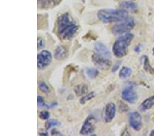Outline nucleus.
<instances>
[{
  "mask_svg": "<svg viewBox=\"0 0 154 136\" xmlns=\"http://www.w3.org/2000/svg\"><path fill=\"white\" fill-rule=\"evenodd\" d=\"M92 61L95 65L101 70H108L112 65V61L108 58L103 57L97 53H94L91 56Z\"/></svg>",
  "mask_w": 154,
  "mask_h": 136,
  "instance_id": "obj_7",
  "label": "nucleus"
},
{
  "mask_svg": "<svg viewBox=\"0 0 154 136\" xmlns=\"http://www.w3.org/2000/svg\"><path fill=\"white\" fill-rule=\"evenodd\" d=\"M57 105H58V103H57L56 102H53V103H49V104L46 103L45 107L47 109H52V108H54L55 107H56Z\"/></svg>",
  "mask_w": 154,
  "mask_h": 136,
  "instance_id": "obj_27",
  "label": "nucleus"
},
{
  "mask_svg": "<svg viewBox=\"0 0 154 136\" xmlns=\"http://www.w3.org/2000/svg\"><path fill=\"white\" fill-rule=\"evenodd\" d=\"M150 135L151 136H153L154 135V129H153L152 131H151V132L150 133Z\"/></svg>",
  "mask_w": 154,
  "mask_h": 136,
  "instance_id": "obj_32",
  "label": "nucleus"
},
{
  "mask_svg": "<svg viewBox=\"0 0 154 136\" xmlns=\"http://www.w3.org/2000/svg\"><path fill=\"white\" fill-rule=\"evenodd\" d=\"M99 71L97 69L90 68H86L85 69V74L88 77V79L91 80H93V79L96 78L99 75Z\"/></svg>",
  "mask_w": 154,
  "mask_h": 136,
  "instance_id": "obj_18",
  "label": "nucleus"
},
{
  "mask_svg": "<svg viewBox=\"0 0 154 136\" xmlns=\"http://www.w3.org/2000/svg\"><path fill=\"white\" fill-rule=\"evenodd\" d=\"M135 26L134 19L127 18L125 20L115 24L112 28V33L115 36H121L129 33Z\"/></svg>",
  "mask_w": 154,
  "mask_h": 136,
  "instance_id": "obj_4",
  "label": "nucleus"
},
{
  "mask_svg": "<svg viewBox=\"0 0 154 136\" xmlns=\"http://www.w3.org/2000/svg\"><path fill=\"white\" fill-rule=\"evenodd\" d=\"M37 104H38V107H45L46 103L45 102L44 98L41 96H38L37 97Z\"/></svg>",
  "mask_w": 154,
  "mask_h": 136,
  "instance_id": "obj_26",
  "label": "nucleus"
},
{
  "mask_svg": "<svg viewBox=\"0 0 154 136\" xmlns=\"http://www.w3.org/2000/svg\"><path fill=\"white\" fill-rule=\"evenodd\" d=\"M116 107L114 103H109L106 105L103 111V119L106 122H110L115 117Z\"/></svg>",
  "mask_w": 154,
  "mask_h": 136,
  "instance_id": "obj_10",
  "label": "nucleus"
},
{
  "mask_svg": "<svg viewBox=\"0 0 154 136\" xmlns=\"http://www.w3.org/2000/svg\"><path fill=\"white\" fill-rule=\"evenodd\" d=\"M97 17L104 24L121 22L128 18V12L122 9H102L98 11Z\"/></svg>",
  "mask_w": 154,
  "mask_h": 136,
  "instance_id": "obj_2",
  "label": "nucleus"
},
{
  "mask_svg": "<svg viewBox=\"0 0 154 136\" xmlns=\"http://www.w3.org/2000/svg\"><path fill=\"white\" fill-rule=\"evenodd\" d=\"M95 97V93L94 91H91L90 93H86V95L82 96L80 100H79V103H80L82 105H84V104L86 103L88 101L91 100V99H93Z\"/></svg>",
  "mask_w": 154,
  "mask_h": 136,
  "instance_id": "obj_20",
  "label": "nucleus"
},
{
  "mask_svg": "<svg viewBox=\"0 0 154 136\" xmlns=\"http://www.w3.org/2000/svg\"><path fill=\"white\" fill-rule=\"evenodd\" d=\"M134 39V34L127 33L121 35L116 39L112 46V52L115 56L118 58H122L128 53V47Z\"/></svg>",
  "mask_w": 154,
  "mask_h": 136,
  "instance_id": "obj_3",
  "label": "nucleus"
},
{
  "mask_svg": "<svg viewBox=\"0 0 154 136\" xmlns=\"http://www.w3.org/2000/svg\"><path fill=\"white\" fill-rule=\"evenodd\" d=\"M119 8L128 12H134L137 9V6L134 2H131L130 0H128V1L121 2L119 5Z\"/></svg>",
  "mask_w": 154,
  "mask_h": 136,
  "instance_id": "obj_14",
  "label": "nucleus"
},
{
  "mask_svg": "<svg viewBox=\"0 0 154 136\" xmlns=\"http://www.w3.org/2000/svg\"><path fill=\"white\" fill-rule=\"evenodd\" d=\"M74 92L78 97H82L88 92V87L86 84H79L74 87Z\"/></svg>",
  "mask_w": 154,
  "mask_h": 136,
  "instance_id": "obj_15",
  "label": "nucleus"
},
{
  "mask_svg": "<svg viewBox=\"0 0 154 136\" xmlns=\"http://www.w3.org/2000/svg\"><path fill=\"white\" fill-rule=\"evenodd\" d=\"M54 58L58 61H62L68 56V50L65 46H58L54 51Z\"/></svg>",
  "mask_w": 154,
  "mask_h": 136,
  "instance_id": "obj_13",
  "label": "nucleus"
},
{
  "mask_svg": "<svg viewBox=\"0 0 154 136\" xmlns=\"http://www.w3.org/2000/svg\"><path fill=\"white\" fill-rule=\"evenodd\" d=\"M119 109L120 111V112H126L129 110L128 106L125 105V103L123 102H119Z\"/></svg>",
  "mask_w": 154,
  "mask_h": 136,
  "instance_id": "obj_25",
  "label": "nucleus"
},
{
  "mask_svg": "<svg viewBox=\"0 0 154 136\" xmlns=\"http://www.w3.org/2000/svg\"><path fill=\"white\" fill-rule=\"evenodd\" d=\"M61 2L62 0H37V5L39 9L49 10L55 8Z\"/></svg>",
  "mask_w": 154,
  "mask_h": 136,
  "instance_id": "obj_11",
  "label": "nucleus"
},
{
  "mask_svg": "<svg viewBox=\"0 0 154 136\" xmlns=\"http://www.w3.org/2000/svg\"><path fill=\"white\" fill-rule=\"evenodd\" d=\"M38 88L42 92L45 93V94H49V93H50V89H49V86L47 85V83L45 82H44V81H41V82L39 83Z\"/></svg>",
  "mask_w": 154,
  "mask_h": 136,
  "instance_id": "obj_22",
  "label": "nucleus"
},
{
  "mask_svg": "<svg viewBox=\"0 0 154 136\" xmlns=\"http://www.w3.org/2000/svg\"><path fill=\"white\" fill-rule=\"evenodd\" d=\"M94 49L97 54L103 57L109 58L110 56V49L102 42H95L94 44Z\"/></svg>",
  "mask_w": 154,
  "mask_h": 136,
  "instance_id": "obj_12",
  "label": "nucleus"
},
{
  "mask_svg": "<svg viewBox=\"0 0 154 136\" xmlns=\"http://www.w3.org/2000/svg\"><path fill=\"white\" fill-rule=\"evenodd\" d=\"M120 65H121V62H117V63L114 65L112 69V72H115V71H116L119 70Z\"/></svg>",
  "mask_w": 154,
  "mask_h": 136,
  "instance_id": "obj_28",
  "label": "nucleus"
},
{
  "mask_svg": "<svg viewBox=\"0 0 154 136\" xmlns=\"http://www.w3.org/2000/svg\"><path fill=\"white\" fill-rule=\"evenodd\" d=\"M39 135H48V132H42V133H40Z\"/></svg>",
  "mask_w": 154,
  "mask_h": 136,
  "instance_id": "obj_31",
  "label": "nucleus"
},
{
  "mask_svg": "<svg viewBox=\"0 0 154 136\" xmlns=\"http://www.w3.org/2000/svg\"><path fill=\"white\" fill-rule=\"evenodd\" d=\"M154 106V96L145 99L141 103L140 106V110L142 111H146L152 108Z\"/></svg>",
  "mask_w": 154,
  "mask_h": 136,
  "instance_id": "obj_16",
  "label": "nucleus"
},
{
  "mask_svg": "<svg viewBox=\"0 0 154 136\" xmlns=\"http://www.w3.org/2000/svg\"><path fill=\"white\" fill-rule=\"evenodd\" d=\"M52 61V54L49 50L44 49L37 55V68L43 70L50 65Z\"/></svg>",
  "mask_w": 154,
  "mask_h": 136,
  "instance_id": "obj_5",
  "label": "nucleus"
},
{
  "mask_svg": "<svg viewBox=\"0 0 154 136\" xmlns=\"http://www.w3.org/2000/svg\"><path fill=\"white\" fill-rule=\"evenodd\" d=\"M45 41L41 38V37H38V39H37V47H38V50L43 49L45 48Z\"/></svg>",
  "mask_w": 154,
  "mask_h": 136,
  "instance_id": "obj_24",
  "label": "nucleus"
},
{
  "mask_svg": "<svg viewBox=\"0 0 154 136\" xmlns=\"http://www.w3.org/2000/svg\"><path fill=\"white\" fill-rule=\"evenodd\" d=\"M39 118L43 120H48L50 118V114L48 111H42L39 113Z\"/></svg>",
  "mask_w": 154,
  "mask_h": 136,
  "instance_id": "obj_23",
  "label": "nucleus"
},
{
  "mask_svg": "<svg viewBox=\"0 0 154 136\" xmlns=\"http://www.w3.org/2000/svg\"><path fill=\"white\" fill-rule=\"evenodd\" d=\"M129 122H130V127L136 131H138L142 128V116L138 111H134L130 113L129 116Z\"/></svg>",
  "mask_w": 154,
  "mask_h": 136,
  "instance_id": "obj_8",
  "label": "nucleus"
},
{
  "mask_svg": "<svg viewBox=\"0 0 154 136\" xmlns=\"http://www.w3.org/2000/svg\"><path fill=\"white\" fill-rule=\"evenodd\" d=\"M121 98L127 103L134 104L138 100V95L132 87H128L122 91Z\"/></svg>",
  "mask_w": 154,
  "mask_h": 136,
  "instance_id": "obj_9",
  "label": "nucleus"
},
{
  "mask_svg": "<svg viewBox=\"0 0 154 136\" xmlns=\"http://www.w3.org/2000/svg\"><path fill=\"white\" fill-rule=\"evenodd\" d=\"M130 1H133V0H130Z\"/></svg>",
  "mask_w": 154,
  "mask_h": 136,
  "instance_id": "obj_33",
  "label": "nucleus"
},
{
  "mask_svg": "<svg viewBox=\"0 0 154 136\" xmlns=\"http://www.w3.org/2000/svg\"><path fill=\"white\" fill-rule=\"evenodd\" d=\"M57 34L63 40H69L77 33L79 26L75 24L69 13L60 14L57 19Z\"/></svg>",
  "mask_w": 154,
  "mask_h": 136,
  "instance_id": "obj_1",
  "label": "nucleus"
},
{
  "mask_svg": "<svg viewBox=\"0 0 154 136\" xmlns=\"http://www.w3.org/2000/svg\"><path fill=\"white\" fill-rule=\"evenodd\" d=\"M141 49H142V46H141L140 44H139V45H138L135 48L134 51L136 52H138H138H140L141 51Z\"/></svg>",
  "mask_w": 154,
  "mask_h": 136,
  "instance_id": "obj_29",
  "label": "nucleus"
},
{
  "mask_svg": "<svg viewBox=\"0 0 154 136\" xmlns=\"http://www.w3.org/2000/svg\"><path fill=\"white\" fill-rule=\"evenodd\" d=\"M131 73H132V70L131 68H128V67H123L119 71V75L121 78L126 79L130 77Z\"/></svg>",
  "mask_w": 154,
  "mask_h": 136,
  "instance_id": "obj_19",
  "label": "nucleus"
},
{
  "mask_svg": "<svg viewBox=\"0 0 154 136\" xmlns=\"http://www.w3.org/2000/svg\"><path fill=\"white\" fill-rule=\"evenodd\" d=\"M60 125L58 120L55 119H49L47 120V122L45 124V129L48 131L49 130L50 128L57 127V126H59Z\"/></svg>",
  "mask_w": 154,
  "mask_h": 136,
  "instance_id": "obj_21",
  "label": "nucleus"
},
{
  "mask_svg": "<svg viewBox=\"0 0 154 136\" xmlns=\"http://www.w3.org/2000/svg\"><path fill=\"white\" fill-rule=\"evenodd\" d=\"M97 120L95 117L93 115L88 116L86 119L84 120L82 127L80 129L81 135H88L93 134V133L95 131V124Z\"/></svg>",
  "mask_w": 154,
  "mask_h": 136,
  "instance_id": "obj_6",
  "label": "nucleus"
},
{
  "mask_svg": "<svg viewBox=\"0 0 154 136\" xmlns=\"http://www.w3.org/2000/svg\"><path fill=\"white\" fill-rule=\"evenodd\" d=\"M142 60H143L144 70H145L146 72H148L150 74H151V75L154 74V68L150 65V62H149V61L147 56H143Z\"/></svg>",
  "mask_w": 154,
  "mask_h": 136,
  "instance_id": "obj_17",
  "label": "nucleus"
},
{
  "mask_svg": "<svg viewBox=\"0 0 154 136\" xmlns=\"http://www.w3.org/2000/svg\"><path fill=\"white\" fill-rule=\"evenodd\" d=\"M51 134H52V135H62L60 133L58 132V131H56V129H53V130H52Z\"/></svg>",
  "mask_w": 154,
  "mask_h": 136,
  "instance_id": "obj_30",
  "label": "nucleus"
}]
</instances>
